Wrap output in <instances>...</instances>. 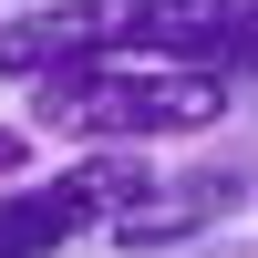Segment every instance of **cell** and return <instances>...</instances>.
<instances>
[{
  "instance_id": "1",
  "label": "cell",
  "mask_w": 258,
  "mask_h": 258,
  "mask_svg": "<svg viewBox=\"0 0 258 258\" xmlns=\"http://www.w3.org/2000/svg\"><path fill=\"white\" fill-rule=\"evenodd\" d=\"M238 83L227 73H186V62H73V73L31 83V124L73 145H186L217 135Z\"/></svg>"
},
{
  "instance_id": "2",
  "label": "cell",
  "mask_w": 258,
  "mask_h": 258,
  "mask_svg": "<svg viewBox=\"0 0 258 258\" xmlns=\"http://www.w3.org/2000/svg\"><path fill=\"white\" fill-rule=\"evenodd\" d=\"M155 176H165V165H62V176L0 186V258H62L83 238H114V217Z\"/></svg>"
},
{
  "instance_id": "3",
  "label": "cell",
  "mask_w": 258,
  "mask_h": 258,
  "mask_svg": "<svg viewBox=\"0 0 258 258\" xmlns=\"http://www.w3.org/2000/svg\"><path fill=\"white\" fill-rule=\"evenodd\" d=\"M114 62H186V73H258V0H135Z\"/></svg>"
},
{
  "instance_id": "4",
  "label": "cell",
  "mask_w": 258,
  "mask_h": 258,
  "mask_svg": "<svg viewBox=\"0 0 258 258\" xmlns=\"http://www.w3.org/2000/svg\"><path fill=\"white\" fill-rule=\"evenodd\" d=\"M135 0H21L11 31H0V73L11 83H52L73 62H114Z\"/></svg>"
},
{
  "instance_id": "5",
  "label": "cell",
  "mask_w": 258,
  "mask_h": 258,
  "mask_svg": "<svg viewBox=\"0 0 258 258\" xmlns=\"http://www.w3.org/2000/svg\"><path fill=\"white\" fill-rule=\"evenodd\" d=\"M238 197H248V176H238V165H176V176H155V186H145V197L114 217V248H124V258L186 248V238H207V227H217Z\"/></svg>"
},
{
  "instance_id": "6",
  "label": "cell",
  "mask_w": 258,
  "mask_h": 258,
  "mask_svg": "<svg viewBox=\"0 0 258 258\" xmlns=\"http://www.w3.org/2000/svg\"><path fill=\"white\" fill-rule=\"evenodd\" d=\"M21 165H31V135H21V124H0V186H21Z\"/></svg>"
},
{
  "instance_id": "7",
  "label": "cell",
  "mask_w": 258,
  "mask_h": 258,
  "mask_svg": "<svg viewBox=\"0 0 258 258\" xmlns=\"http://www.w3.org/2000/svg\"><path fill=\"white\" fill-rule=\"evenodd\" d=\"M11 11H21V0H0V31H11Z\"/></svg>"
}]
</instances>
